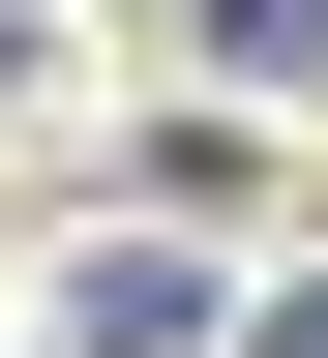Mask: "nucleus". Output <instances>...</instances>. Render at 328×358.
<instances>
[{"mask_svg":"<svg viewBox=\"0 0 328 358\" xmlns=\"http://www.w3.org/2000/svg\"><path fill=\"white\" fill-rule=\"evenodd\" d=\"M239 358H328V299H269V329H239Z\"/></svg>","mask_w":328,"mask_h":358,"instance_id":"f257e3e1","label":"nucleus"}]
</instances>
